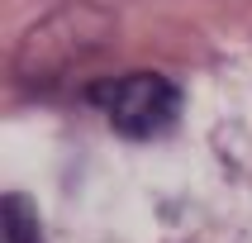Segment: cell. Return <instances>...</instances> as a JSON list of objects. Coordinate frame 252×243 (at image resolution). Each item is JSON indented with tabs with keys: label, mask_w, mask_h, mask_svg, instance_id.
<instances>
[{
	"label": "cell",
	"mask_w": 252,
	"mask_h": 243,
	"mask_svg": "<svg viewBox=\"0 0 252 243\" xmlns=\"http://www.w3.org/2000/svg\"><path fill=\"white\" fill-rule=\"evenodd\" d=\"M5 243H43L38 214L24 196H5Z\"/></svg>",
	"instance_id": "7a4b0ae2"
},
{
	"label": "cell",
	"mask_w": 252,
	"mask_h": 243,
	"mask_svg": "<svg viewBox=\"0 0 252 243\" xmlns=\"http://www.w3.org/2000/svg\"><path fill=\"white\" fill-rule=\"evenodd\" d=\"M95 100L110 114L114 134H124V139H157L181 114V91L157 71H133L119 81H105L95 86Z\"/></svg>",
	"instance_id": "6da1fadb"
}]
</instances>
